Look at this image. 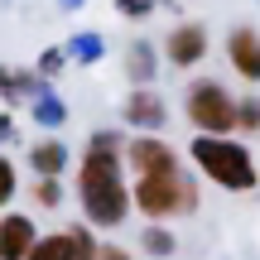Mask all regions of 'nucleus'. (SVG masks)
I'll return each instance as SVG.
<instances>
[{
    "label": "nucleus",
    "instance_id": "obj_1",
    "mask_svg": "<svg viewBox=\"0 0 260 260\" xmlns=\"http://www.w3.org/2000/svg\"><path fill=\"white\" fill-rule=\"evenodd\" d=\"M77 203H82L92 226H121L125 212L135 207L125 178H121V159L116 149L106 154V145H92L77 164Z\"/></svg>",
    "mask_w": 260,
    "mask_h": 260
},
{
    "label": "nucleus",
    "instance_id": "obj_2",
    "mask_svg": "<svg viewBox=\"0 0 260 260\" xmlns=\"http://www.w3.org/2000/svg\"><path fill=\"white\" fill-rule=\"evenodd\" d=\"M130 198H135V207L145 217H154V222H164V217H183V212L198 207V188H193V178H188L183 169L140 174L135 188H130Z\"/></svg>",
    "mask_w": 260,
    "mask_h": 260
},
{
    "label": "nucleus",
    "instance_id": "obj_3",
    "mask_svg": "<svg viewBox=\"0 0 260 260\" xmlns=\"http://www.w3.org/2000/svg\"><path fill=\"white\" fill-rule=\"evenodd\" d=\"M193 159H198V169H203L212 183H222V188H236V193L255 188L251 149L236 145V140H226V135H198L193 140Z\"/></svg>",
    "mask_w": 260,
    "mask_h": 260
},
{
    "label": "nucleus",
    "instance_id": "obj_4",
    "mask_svg": "<svg viewBox=\"0 0 260 260\" xmlns=\"http://www.w3.org/2000/svg\"><path fill=\"white\" fill-rule=\"evenodd\" d=\"M188 121L203 130V135H226V130H236V102L226 96V87L198 82L188 92Z\"/></svg>",
    "mask_w": 260,
    "mask_h": 260
},
{
    "label": "nucleus",
    "instance_id": "obj_5",
    "mask_svg": "<svg viewBox=\"0 0 260 260\" xmlns=\"http://www.w3.org/2000/svg\"><path fill=\"white\" fill-rule=\"evenodd\" d=\"M164 53H169V63H174V68L203 63V53H207V29L203 24H178L174 34L164 39Z\"/></svg>",
    "mask_w": 260,
    "mask_h": 260
},
{
    "label": "nucleus",
    "instance_id": "obj_6",
    "mask_svg": "<svg viewBox=\"0 0 260 260\" xmlns=\"http://www.w3.org/2000/svg\"><path fill=\"white\" fill-rule=\"evenodd\" d=\"M34 241H39V232L29 217H19V212L0 217V260H29Z\"/></svg>",
    "mask_w": 260,
    "mask_h": 260
},
{
    "label": "nucleus",
    "instance_id": "obj_7",
    "mask_svg": "<svg viewBox=\"0 0 260 260\" xmlns=\"http://www.w3.org/2000/svg\"><path fill=\"white\" fill-rule=\"evenodd\" d=\"M226 58H232V68L246 82H260V34L255 29H236L226 39Z\"/></svg>",
    "mask_w": 260,
    "mask_h": 260
},
{
    "label": "nucleus",
    "instance_id": "obj_8",
    "mask_svg": "<svg viewBox=\"0 0 260 260\" xmlns=\"http://www.w3.org/2000/svg\"><path fill=\"white\" fill-rule=\"evenodd\" d=\"M130 169L135 174H164V169H178V154L164 145V140H130Z\"/></svg>",
    "mask_w": 260,
    "mask_h": 260
},
{
    "label": "nucleus",
    "instance_id": "obj_9",
    "mask_svg": "<svg viewBox=\"0 0 260 260\" xmlns=\"http://www.w3.org/2000/svg\"><path fill=\"white\" fill-rule=\"evenodd\" d=\"M29 260H82V226L73 232H53V236H39Z\"/></svg>",
    "mask_w": 260,
    "mask_h": 260
},
{
    "label": "nucleus",
    "instance_id": "obj_10",
    "mask_svg": "<svg viewBox=\"0 0 260 260\" xmlns=\"http://www.w3.org/2000/svg\"><path fill=\"white\" fill-rule=\"evenodd\" d=\"M125 121L140 125V130H154L164 125V102H159V92H149V87H135L125 102Z\"/></svg>",
    "mask_w": 260,
    "mask_h": 260
},
{
    "label": "nucleus",
    "instance_id": "obj_11",
    "mask_svg": "<svg viewBox=\"0 0 260 260\" xmlns=\"http://www.w3.org/2000/svg\"><path fill=\"white\" fill-rule=\"evenodd\" d=\"M63 159H68V149L58 145V140H44V145H34L29 164H34L39 178H58V174H63Z\"/></svg>",
    "mask_w": 260,
    "mask_h": 260
},
{
    "label": "nucleus",
    "instance_id": "obj_12",
    "mask_svg": "<svg viewBox=\"0 0 260 260\" xmlns=\"http://www.w3.org/2000/svg\"><path fill=\"white\" fill-rule=\"evenodd\" d=\"M125 68H130V82H154V53H149L145 44H135L130 48V58H125Z\"/></svg>",
    "mask_w": 260,
    "mask_h": 260
},
{
    "label": "nucleus",
    "instance_id": "obj_13",
    "mask_svg": "<svg viewBox=\"0 0 260 260\" xmlns=\"http://www.w3.org/2000/svg\"><path fill=\"white\" fill-rule=\"evenodd\" d=\"M236 130H260V96L236 102Z\"/></svg>",
    "mask_w": 260,
    "mask_h": 260
},
{
    "label": "nucleus",
    "instance_id": "obj_14",
    "mask_svg": "<svg viewBox=\"0 0 260 260\" xmlns=\"http://www.w3.org/2000/svg\"><path fill=\"white\" fill-rule=\"evenodd\" d=\"M145 251H154V255H169V251H174V236H169L164 226H154V232H145Z\"/></svg>",
    "mask_w": 260,
    "mask_h": 260
},
{
    "label": "nucleus",
    "instance_id": "obj_15",
    "mask_svg": "<svg viewBox=\"0 0 260 260\" xmlns=\"http://www.w3.org/2000/svg\"><path fill=\"white\" fill-rule=\"evenodd\" d=\"M10 198H15V164L0 154V207H5Z\"/></svg>",
    "mask_w": 260,
    "mask_h": 260
},
{
    "label": "nucleus",
    "instance_id": "obj_16",
    "mask_svg": "<svg viewBox=\"0 0 260 260\" xmlns=\"http://www.w3.org/2000/svg\"><path fill=\"white\" fill-rule=\"evenodd\" d=\"M39 203H44V207H58V203H63V193H58V178H44V183H39Z\"/></svg>",
    "mask_w": 260,
    "mask_h": 260
},
{
    "label": "nucleus",
    "instance_id": "obj_17",
    "mask_svg": "<svg viewBox=\"0 0 260 260\" xmlns=\"http://www.w3.org/2000/svg\"><path fill=\"white\" fill-rule=\"evenodd\" d=\"M116 5H121V15L140 19V15H149V10H154V0H116Z\"/></svg>",
    "mask_w": 260,
    "mask_h": 260
},
{
    "label": "nucleus",
    "instance_id": "obj_18",
    "mask_svg": "<svg viewBox=\"0 0 260 260\" xmlns=\"http://www.w3.org/2000/svg\"><path fill=\"white\" fill-rule=\"evenodd\" d=\"M96 260H130L121 246H96Z\"/></svg>",
    "mask_w": 260,
    "mask_h": 260
}]
</instances>
